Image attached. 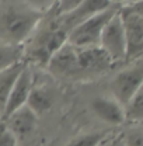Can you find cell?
I'll return each mask as SVG.
<instances>
[{
  "label": "cell",
  "mask_w": 143,
  "mask_h": 146,
  "mask_svg": "<svg viewBox=\"0 0 143 146\" xmlns=\"http://www.w3.org/2000/svg\"><path fill=\"white\" fill-rule=\"evenodd\" d=\"M39 11L34 9L10 7L0 14V34L4 44L18 45L32 33L39 20Z\"/></svg>",
  "instance_id": "obj_1"
},
{
  "label": "cell",
  "mask_w": 143,
  "mask_h": 146,
  "mask_svg": "<svg viewBox=\"0 0 143 146\" xmlns=\"http://www.w3.org/2000/svg\"><path fill=\"white\" fill-rule=\"evenodd\" d=\"M118 16L121 18L124 35L126 42L128 62L139 60L143 51V10L142 3H133L129 6H119Z\"/></svg>",
  "instance_id": "obj_2"
},
{
  "label": "cell",
  "mask_w": 143,
  "mask_h": 146,
  "mask_svg": "<svg viewBox=\"0 0 143 146\" xmlns=\"http://www.w3.org/2000/svg\"><path fill=\"white\" fill-rule=\"evenodd\" d=\"M118 7L119 6H117V7L111 6L105 10L89 17L87 20L79 23L77 25H74L68 33L66 42L70 46H73L74 49H84V48L98 46L101 31H103L104 25L108 23V20L115 14Z\"/></svg>",
  "instance_id": "obj_3"
},
{
  "label": "cell",
  "mask_w": 143,
  "mask_h": 146,
  "mask_svg": "<svg viewBox=\"0 0 143 146\" xmlns=\"http://www.w3.org/2000/svg\"><path fill=\"white\" fill-rule=\"evenodd\" d=\"M68 39V30L62 25L55 24L42 31L31 44L28 51V58L39 66L46 68L48 62L65 44Z\"/></svg>",
  "instance_id": "obj_4"
},
{
  "label": "cell",
  "mask_w": 143,
  "mask_h": 146,
  "mask_svg": "<svg viewBox=\"0 0 143 146\" xmlns=\"http://www.w3.org/2000/svg\"><path fill=\"white\" fill-rule=\"evenodd\" d=\"M143 65L142 59L132 62L128 68L122 69L111 82V94L122 107L143 89Z\"/></svg>",
  "instance_id": "obj_5"
},
{
  "label": "cell",
  "mask_w": 143,
  "mask_h": 146,
  "mask_svg": "<svg viewBox=\"0 0 143 146\" xmlns=\"http://www.w3.org/2000/svg\"><path fill=\"white\" fill-rule=\"evenodd\" d=\"M98 48L107 55L112 63L124 62L126 59L125 35L121 18L118 16V10L104 25L98 41Z\"/></svg>",
  "instance_id": "obj_6"
},
{
  "label": "cell",
  "mask_w": 143,
  "mask_h": 146,
  "mask_svg": "<svg viewBox=\"0 0 143 146\" xmlns=\"http://www.w3.org/2000/svg\"><path fill=\"white\" fill-rule=\"evenodd\" d=\"M76 74H103L114 65L98 46L76 49Z\"/></svg>",
  "instance_id": "obj_7"
},
{
  "label": "cell",
  "mask_w": 143,
  "mask_h": 146,
  "mask_svg": "<svg viewBox=\"0 0 143 146\" xmlns=\"http://www.w3.org/2000/svg\"><path fill=\"white\" fill-rule=\"evenodd\" d=\"M34 86V82H32V73L30 70V68L25 65L23 72L20 73L17 82L14 83L13 89L10 91L9 97H7V101H6V106L1 111V118L3 121L6 118H9L14 111H17L18 108L24 107L25 103H27V98L30 96V91Z\"/></svg>",
  "instance_id": "obj_8"
},
{
  "label": "cell",
  "mask_w": 143,
  "mask_h": 146,
  "mask_svg": "<svg viewBox=\"0 0 143 146\" xmlns=\"http://www.w3.org/2000/svg\"><path fill=\"white\" fill-rule=\"evenodd\" d=\"M91 110L105 124L117 127L125 122L124 107L112 97H95L91 101Z\"/></svg>",
  "instance_id": "obj_9"
},
{
  "label": "cell",
  "mask_w": 143,
  "mask_h": 146,
  "mask_svg": "<svg viewBox=\"0 0 143 146\" xmlns=\"http://www.w3.org/2000/svg\"><path fill=\"white\" fill-rule=\"evenodd\" d=\"M36 119H38V117L27 106H24V107L18 108L17 111H14L3 122L16 139H21V138H25L27 135H30L35 129Z\"/></svg>",
  "instance_id": "obj_10"
},
{
  "label": "cell",
  "mask_w": 143,
  "mask_h": 146,
  "mask_svg": "<svg viewBox=\"0 0 143 146\" xmlns=\"http://www.w3.org/2000/svg\"><path fill=\"white\" fill-rule=\"evenodd\" d=\"M76 49L70 46L68 42L51 58V60L46 65V69L49 72L59 76H74L76 74Z\"/></svg>",
  "instance_id": "obj_11"
},
{
  "label": "cell",
  "mask_w": 143,
  "mask_h": 146,
  "mask_svg": "<svg viewBox=\"0 0 143 146\" xmlns=\"http://www.w3.org/2000/svg\"><path fill=\"white\" fill-rule=\"evenodd\" d=\"M54 104V94L48 90L46 87H39V86H32L30 91V96L27 98L25 106L31 110L36 117L49 111Z\"/></svg>",
  "instance_id": "obj_12"
},
{
  "label": "cell",
  "mask_w": 143,
  "mask_h": 146,
  "mask_svg": "<svg viewBox=\"0 0 143 146\" xmlns=\"http://www.w3.org/2000/svg\"><path fill=\"white\" fill-rule=\"evenodd\" d=\"M24 63L23 62H18L16 65L7 68L6 70L0 72V114L6 106V101H7V97L10 94V91L13 89L14 83L17 82L20 73L23 72L24 69Z\"/></svg>",
  "instance_id": "obj_13"
},
{
  "label": "cell",
  "mask_w": 143,
  "mask_h": 146,
  "mask_svg": "<svg viewBox=\"0 0 143 146\" xmlns=\"http://www.w3.org/2000/svg\"><path fill=\"white\" fill-rule=\"evenodd\" d=\"M125 121H129L132 125H140L143 118V89L138 91L125 106H124Z\"/></svg>",
  "instance_id": "obj_14"
},
{
  "label": "cell",
  "mask_w": 143,
  "mask_h": 146,
  "mask_svg": "<svg viewBox=\"0 0 143 146\" xmlns=\"http://www.w3.org/2000/svg\"><path fill=\"white\" fill-rule=\"evenodd\" d=\"M21 49L18 45L0 42V72L20 62Z\"/></svg>",
  "instance_id": "obj_15"
},
{
  "label": "cell",
  "mask_w": 143,
  "mask_h": 146,
  "mask_svg": "<svg viewBox=\"0 0 143 146\" xmlns=\"http://www.w3.org/2000/svg\"><path fill=\"white\" fill-rule=\"evenodd\" d=\"M104 139V133L101 132H89L73 138L66 146H98Z\"/></svg>",
  "instance_id": "obj_16"
},
{
  "label": "cell",
  "mask_w": 143,
  "mask_h": 146,
  "mask_svg": "<svg viewBox=\"0 0 143 146\" xmlns=\"http://www.w3.org/2000/svg\"><path fill=\"white\" fill-rule=\"evenodd\" d=\"M124 146H143V129L140 125H130L122 138Z\"/></svg>",
  "instance_id": "obj_17"
},
{
  "label": "cell",
  "mask_w": 143,
  "mask_h": 146,
  "mask_svg": "<svg viewBox=\"0 0 143 146\" xmlns=\"http://www.w3.org/2000/svg\"><path fill=\"white\" fill-rule=\"evenodd\" d=\"M0 146H17V139L6 128L3 121H0Z\"/></svg>",
  "instance_id": "obj_18"
},
{
  "label": "cell",
  "mask_w": 143,
  "mask_h": 146,
  "mask_svg": "<svg viewBox=\"0 0 143 146\" xmlns=\"http://www.w3.org/2000/svg\"><path fill=\"white\" fill-rule=\"evenodd\" d=\"M109 146H124V143H122V139H118V141H115V142H112Z\"/></svg>",
  "instance_id": "obj_19"
}]
</instances>
